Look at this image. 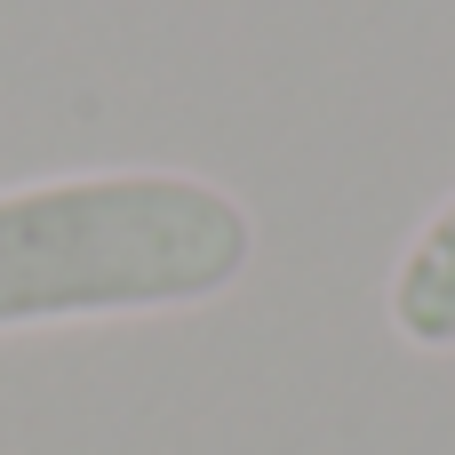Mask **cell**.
I'll list each match as a JSON object with an SVG mask.
<instances>
[{
	"label": "cell",
	"mask_w": 455,
	"mask_h": 455,
	"mask_svg": "<svg viewBox=\"0 0 455 455\" xmlns=\"http://www.w3.org/2000/svg\"><path fill=\"white\" fill-rule=\"evenodd\" d=\"M384 320L416 352H455V192L416 224L384 280Z\"/></svg>",
	"instance_id": "cell-2"
},
{
	"label": "cell",
	"mask_w": 455,
	"mask_h": 455,
	"mask_svg": "<svg viewBox=\"0 0 455 455\" xmlns=\"http://www.w3.org/2000/svg\"><path fill=\"white\" fill-rule=\"evenodd\" d=\"M256 216L192 168H72L0 184V336L192 312L248 280Z\"/></svg>",
	"instance_id": "cell-1"
}]
</instances>
